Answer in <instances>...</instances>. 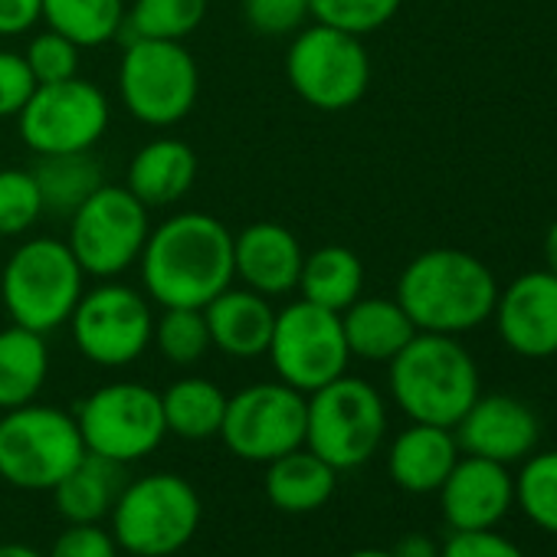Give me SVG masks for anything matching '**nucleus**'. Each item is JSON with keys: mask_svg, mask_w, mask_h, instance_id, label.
<instances>
[{"mask_svg": "<svg viewBox=\"0 0 557 557\" xmlns=\"http://www.w3.org/2000/svg\"><path fill=\"white\" fill-rule=\"evenodd\" d=\"M0 557H47V554H40L37 547L21 544V541H4L0 544Z\"/></svg>", "mask_w": 557, "mask_h": 557, "instance_id": "obj_44", "label": "nucleus"}, {"mask_svg": "<svg viewBox=\"0 0 557 557\" xmlns=\"http://www.w3.org/2000/svg\"><path fill=\"white\" fill-rule=\"evenodd\" d=\"M544 262L557 275V220L547 226V236H544Z\"/></svg>", "mask_w": 557, "mask_h": 557, "instance_id": "obj_43", "label": "nucleus"}, {"mask_svg": "<svg viewBox=\"0 0 557 557\" xmlns=\"http://www.w3.org/2000/svg\"><path fill=\"white\" fill-rule=\"evenodd\" d=\"M207 17V0H135L125 14L128 40H187Z\"/></svg>", "mask_w": 557, "mask_h": 557, "instance_id": "obj_31", "label": "nucleus"}, {"mask_svg": "<svg viewBox=\"0 0 557 557\" xmlns=\"http://www.w3.org/2000/svg\"><path fill=\"white\" fill-rule=\"evenodd\" d=\"M203 319L210 329V345L230 358H259L269 351L275 312L265 296L252 289H223L216 299L203 306Z\"/></svg>", "mask_w": 557, "mask_h": 557, "instance_id": "obj_20", "label": "nucleus"}, {"mask_svg": "<svg viewBox=\"0 0 557 557\" xmlns=\"http://www.w3.org/2000/svg\"><path fill=\"white\" fill-rule=\"evenodd\" d=\"M299 289L306 302H315L329 312H345L351 302L361 299L364 289V265L355 249L348 246H319L302 259Z\"/></svg>", "mask_w": 557, "mask_h": 557, "instance_id": "obj_27", "label": "nucleus"}, {"mask_svg": "<svg viewBox=\"0 0 557 557\" xmlns=\"http://www.w3.org/2000/svg\"><path fill=\"white\" fill-rule=\"evenodd\" d=\"M145 293L164 309H203L233 286V233L210 213H174L138 256Z\"/></svg>", "mask_w": 557, "mask_h": 557, "instance_id": "obj_1", "label": "nucleus"}, {"mask_svg": "<svg viewBox=\"0 0 557 557\" xmlns=\"http://www.w3.org/2000/svg\"><path fill=\"white\" fill-rule=\"evenodd\" d=\"M148 233V207L125 184H102L70 216L66 246L83 272L112 278L138 262Z\"/></svg>", "mask_w": 557, "mask_h": 557, "instance_id": "obj_12", "label": "nucleus"}, {"mask_svg": "<svg viewBox=\"0 0 557 557\" xmlns=\"http://www.w3.org/2000/svg\"><path fill=\"white\" fill-rule=\"evenodd\" d=\"M79 355L99 368H125L138 361L154 335V315L141 293L109 283L83 293L70 315Z\"/></svg>", "mask_w": 557, "mask_h": 557, "instance_id": "obj_15", "label": "nucleus"}, {"mask_svg": "<svg viewBox=\"0 0 557 557\" xmlns=\"http://www.w3.org/2000/svg\"><path fill=\"white\" fill-rule=\"evenodd\" d=\"M265 355L278 381L296 387L306 397L332 384L335 377L348 374V361H351L342 315L306 299L275 312L272 342Z\"/></svg>", "mask_w": 557, "mask_h": 557, "instance_id": "obj_11", "label": "nucleus"}, {"mask_svg": "<svg viewBox=\"0 0 557 557\" xmlns=\"http://www.w3.org/2000/svg\"><path fill=\"white\" fill-rule=\"evenodd\" d=\"M302 246L293 230L283 223H252L233 236V275L239 283L265 299L289 296L299 289Z\"/></svg>", "mask_w": 557, "mask_h": 557, "instance_id": "obj_19", "label": "nucleus"}, {"mask_svg": "<svg viewBox=\"0 0 557 557\" xmlns=\"http://www.w3.org/2000/svg\"><path fill=\"white\" fill-rule=\"evenodd\" d=\"M348 557H394V554L384 547H361V550H351Z\"/></svg>", "mask_w": 557, "mask_h": 557, "instance_id": "obj_45", "label": "nucleus"}, {"mask_svg": "<svg viewBox=\"0 0 557 557\" xmlns=\"http://www.w3.org/2000/svg\"><path fill=\"white\" fill-rule=\"evenodd\" d=\"M125 0H44L40 4V21L83 50L115 40L125 27Z\"/></svg>", "mask_w": 557, "mask_h": 557, "instance_id": "obj_30", "label": "nucleus"}, {"mask_svg": "<svg viewBox=\"0 0 557 557\" xmlns=\"http://www.w3.org/2000/svg\"><path fill=\"white\" fill-rule=\"evenodd\" d=\"M161 410L168 433L187 443H203L210 436H220L226 394L207 377H181L161 394Z\"/></svg>", "mask_w": 557, "mask_h": 557, "instance_id": "obj_28", "label": "nucleus"}, {"mask_svg": "<svg viewBox=\"0 0 557 557\" xmlns=\"http://www.w3.org/2000/svg\"><path fill=\"white\" fill-rule=\"evenodd\" d=\"M459 459V443L449 426L410 423L387 453L391 479L410 495H433L446 482L449 469Z\"/></svg>", "mask_w": 557, "mask_h": 557, "instance_id": "obj_21", "label": "nucleus"}, {"mask_svg": "<svg viewBox=\"0 0 557 557\" xmlns=\"http://www.w3.org/2000/svg\"><path fill=\"white\" fill-rule=\"evenodd\" d=\"M86 456L73 413L24 404L0 417V479L24 492H53V485Z\"/></svg>", "mask_w": 557, "mask_h": 557, "instance_id": "obj_7", "label": "nucleus"}, {"mask_svg": "<svg viewBox=\"0 0 557 557\" xmlns=\"http://www.w3.org/2000/svg\"><path fill=\"white\" fill-rule=\"evenodd\" d=\"M44 0H0V37H21L40 21Z\"/></svg>", "mask_w": 557, "mask_h": 557, "instance_id": "obj_41", "label": "nucleus"}, {"mask_svg": "<svg viewBox=\"0 0 557 557\" xmlns=\"http://www.w3.org/2000/svg\"><path fill=\"white\" fill-rule=\"evenodd\" d=\"M44 213V197L30 171L4 168L0 171V236L27 233Z\"/></svg>", "mask_w": 557, "mask_h": 557, "instance_id": "obj_35", "label": "nucleus"}, {"mask_svg": "<svg viewBox=\"0 0 557 557\" xmlns=\"http://www.w3.org/2000/svg\"><path fill=\"white\" fill-rule=\"evenodd\" d=\"M37 168L30 171L40 197H44V210L73 216L76 207L83 200H89L106 181H102V168L92 158V151H66V154H37Z\"/></svg>", "mask_w": 557, "mask_h": 557, "instance_id": "obj_29", "label": "nucleus"}, {"mask_svg": "<svg viewBox=\"0 0 557 557\" xmlns=\"http://www.w3.org/2000/svg\"><path fill=\"white\" fill-rule=\"evenodd\" d=\"M83 265L60 239L37 236L21 243L0 275V299L14 325L30 332H53L70 322L83 299Z\"/></svg>", "mask_w": 557, "mask_h": 557, "instance_id": "obj_5", "label": "nucleus"}, {"mask_svg": "<svg viewBox=\"0 0 557 557\" xmlns=\"http://www.w3.org/2000/svg\"><path fill=\"white\" fill-rule=\"evenodd\" d=\"M21 138L37 154L92 151L109 128V99L89 79L37 86L17 115Z\"/></svg>", "mask_w": 557, "mask_h": 557, "instance_id": "obj_14", "label": "nucleus"}, {"mask_svg": "<svg viewBox=\"0 0 557 557\" xmlns=\"http://www.w3.org/2000/svg\"><path fill=\"white\" fill-rule=\"evenodd\" d=\"M391 554L394 557H440V544L423 531H410L391 547Z\"/></svg>", "mask_w": 557, "mask_h": 557, "instance_id": "obj_42", "label": "nucleus"}, {"mask_svg": "<svg viewBox=\"0 0 557 557\" xmlns=\"http://www.w3.org/2000/svg\"><path fill=\"white\" fill-rule=\"evenodd\" d=\"M391 394L413 423L453 430L479 397V368L456 335L417 332L391 361Z\"/></svg>", "mask_w": 557, "mask_h": 557, "instance_id": "obj_3", "label": "nucleus"}, {"mask_svg": "<svg viewBox=\"0 0 557 557\" xmlns=\"http://www.w3.org/2000/svg\"><path fill=\"white\" fill-rule=\"evenodd\" d=\"M151 342L171 364L177 368L197 364L210 348V329L203 309H164L161 322H154Z\"/></svg>", "mask_w": 557, "mask_h": 557, "instance_id": "obj_33", "label": "nucleus"}, {"mask_svg": "<svg viewBox=\"0 0 557 557\" xmlns=\"http://www.w3.org/2000/svg\"><path fill=\"white\" fill-rule=\"evenodd\" d=\"M203 518L197 488L177 472H148L122 485L109 531L132 557H174L190 544Z\"/></svg>", "mask_w": 557, "mask_h": 557, "instance_id": "obj_4", "label": "nucleus"}, {"mask_svg": "<svg viewBox=\"0 0 557 557\" xmlns=\"http://www.w3.org/2000/svg\"><path fill=\"white\" fill-rule=\"evenodd\" d=\"M37 79L21 53L0 50V119H17L34 96Z\"/></svg>", "mask_w": 557, "mask_h": 557, "instance_id": "obj_39", "label": "nucleus"}, {"mask_svg": "<svg viewBox=\"0 0 557 557\" xmlns=\"http://www.w3.org/2000/svg\"><path fill=\"white\" fill-rule=\"evenodd\" d=\"M338 469H332L309 446L265 462V498L286 515H309L332 502Z\"/></svg>", "mask_w": 557, "mask_h": 557, "instance_id": "obj_23", "label": "nucleus"}, {"mask_svg": "<svg viewBox=\"0 0 557 557\" xmlns=\"http://www.w3.org/2000/svg\"><path fill=\"white\" fill-rule=\"evenodd\" d=\"M119 92L132 119L168 128L190 115L200 92V73L184 44L128 40L119 66Z\"/></svg>", "mask_w": 557, "mask_h": 557, "instance_id": "obj_8", "label": "nucleus"}, {"mask_svg": "<svg viewBox=\"0 0 557 557\" xmlns=\"http://www.w3.org/2000/svg\"><path fill=\"white\" fill-rule=\"evenodd\" d=\"M223 446L243 462H272L306 446V394L283 381L249 384L226 397Z\"/></svg>", "mask_w": 557, "mask_h": 557, "instance_id": "obj_13", "label": "nucleus"}, {"mask_svg": "<svg viewBox=\"0 0 557 557\" xmlns=\"http://www.w3.org/2000/svg\"><path fill=\"white\" fill-rule=\"evenodd\" d=\"M194 177H197L194 148L181 138H154L132 158L125 187L145 207H171L194 187Z\"/></svg>", "mask_w": 557, "mask_h": 557, "instance_id": "obj_22", "label": "nucleus"}, {"mask_svg": "<svg viewBox=\"0 0 557 557\" xmlns=\"http://www.w3.org/2000/svg\"><path fill=\"white\" fill-rule=\"evenodd\" d=\"M50 374V348L40 332L11 325L0 332V410L34 404Z\"/></svg>", "mask_w": 557, "mask_h": 557, "instance_id": "obj_26", "label": "nucleus"}, {"mask_svg": "<svg viewBox=\"0 0 557 557\" xmlns=\"http://www.w3.org/2000/svg\"><path fill=\"white\" fill-rule=\"evenodd\" d=\"M243 17L259 37H289L312 17V0H243Z\"/></svg>", "mask_w": 557, "mask_h": 557, "instance_id": "obj_37", "label": "nucleus"}, {"mask_svg": "<svg viewBox=\"0 0 557 557\" xmlns=\"http://www.w3.org/2000/svg\"><path fill=\"white\" fill-rule=\"evenodd\" d=\"M47 557H119V544L102 524H66Z\"/></svg>", "mask_w": 557, "mask_h": 557, "instance_id": "obj_38", "label": "nucleus"}, {"mask_svg": "<svg viewBox=\"0 0 557 557\" xmlns=\"http://www.w3.org/2000/svg\"><path fill=\"white\" fill-rule=\"evenodd\" d=\"M498 338L508 351L541 361L557 355V275L534 269L518 275L495 299Z\"/></svg>", "mask_w": 557, "mask_h": 557, "instance_id": "obj_16", "label": "nucleus"}, {"mask_svg": "<svg viewBox=\"0 0 557 557\" xmlns=\"http://www.w3.org/2000/svg\"><path fill=\"white\" fill-rule=\"evenodd\" d=\"M79 50L70 37L57 34V30H47V34H37L24 53L37 86H50V83H63V79H73L79 76Z\"/></svg>", "mask_w": 557, "mask_h": 557, "instance_id": "obj_36", "label": "nucleus"}, {"mask_svg": "<svg viewBox=\"0 0 557 557\" xmlns=\"http://www.w3.org/2000/svg\"><path fill=\"white\" fill-rule=\"evenodd\" d=\"M342 329L351 358L361 361H394L410 338L417 335V325L404 312L397 299H358L342 312Z\"/></svg>", "mask_w": 557, "mask_h": 557, "instance_id": "obj_24", "label": "nucleus"}, {"mask_svg": "<svg viewBox=\"0 0 557 557\" xmlns=\"http://www.w3.org/2000/svg\"><path fill=\"white\" fill-rule=\"evenodd\" d=\"M404 0H312V17L315 24L368 37L381 27H387Z\"/></svg>", "mask_w": 557, "mask_h": 557, "instance_id": "obj_34", "label": "nucleus"}, {"mask_svg": "<svg viewBox=\"0 0 557 557\" xmlns=\"http://www.w3.org/2000/svg\"><path fill=\"white\" fill-rule=\"evenodd\" d=\"M125 466L86 453L57 485L53 502L66 524H102L112 515V505L125 485Z\"/></svg>", "mask_w": 557, "mask_h": 557, "instance_id": "obj_25", "label": "nucleus"}, {"mask_svg": "<svg viewBox=\"0 0 557 557\" xmlns=\"http://www.w3.org/2000/svg\"><path fill=\"white\" fill-rule=\"evenodd\" d=\"M387 436V407L377 387L342 374L306 397V446L332 469L364 466Z\"/></svg>", "mask_w": 557, "mask_h": 557, "instance_id": "obj_6", "label": "nucleus"}, {"mask_svg": "<svg viewBox=\"0 0 557 557\" xmlns=\"http://www.w3.org/2000/svg\"><path fill=\"white\" fill-rule=\"evenodd\" d=\"M515 502L534 528L557 534V449L531 453L521 459Z\"/></svg>", "mask_w": 557, "mask_h": 557, "instance_id": "obj_32", "label": "nucleus"}, {"mask_svg": "<svg viewBox=\"0 0 557 557\" xmlns=\"http://www.w3.org/2000/svg\"><path fill=\"white\" fill-rule=\"evenodd\" d=\"M286 76L296 96L312 109L345 112L358 106L371 86V57L361 37L315 24L293 40Z\"/></svg>", "mask_w": 557, "mask_h": 557, "instance_id": "obj_10", "label": "nucleus"}, {"mask_svg": "<svg viewBox=\"0 0 557 557\" xmlns=\"http://www.w3.org/2000/svg\"><path fill=\"white\" fill-rule=\"evenodd\" d=\"M440 557H528L515 541L488 531H453L449 541L440 547Z\"/></svg>", "mask_w": 557, "mask_h": 557, "instance_id": "obj_40", "label": "nucleus"}, {"mask_svg": "<svg viewBox=\"0 0 557 557\" xmlns=\"http://www.w3.org/2000/svg\"><path fill=\"white\" fill-rule=\"evenodd\" d=\"M265 557H278V554H265Z\"/></svg>", "mask_w": 557, "mask_h": 557, "instance_id": "obj_46", "label": "nucleus"}, {"mask_svg": "<svg viewBox=\"0 0 557 557\" xmlns=\"http://www.w3.org/2000/svg\"><path fill=\"white\" fill-rule=\"evenodd\" d=\"M453 436L459 443V453L511 466L537 449L541 423L537 413L518 397L479 394L472 407L462 413V420L453 426Z\"/></svg>", "mask_w": 557, "mask_h": 557, "instance_id": "obj_17", "label": "nucleus"}, {"mask_svg": "<svg viewBox=\"0 0 557 557\" xmlns=\"http://www.w3.org/2000/svg\"><path fill=\"white\" fill-rule=\"evenodd\" d=\"M498 283L492 269L462 249H426L397 278V302L417 332L462 335L492 319Z\"/></svg>", "mask_w": 557, "mask_h": 557, "instance_id": "obj_2", "label": "nucleus"}, {"mask_svg": "<svg viewBox=\"0 0 557 557\" xmlns=\"http://www.w3.org/2000/svg\"><path fill=\"white\" fill-rule=\"evenodd\" d=\"M436 495L453 531H488L511 511L515 479L502 462L459 456Z\"/></svg>", "mask_w": 557, "mask_h": 557, "instance_id": "obj_18", "label": "nucleus"}, {"mask_svg": "<svg viewBox=\"0 0 557 557\" xmlns=\"http://www.w3.org/2000/svg\"><path fill=\"white\" fill-rule=\"evenodd\" d=\"M73 417L79 423L86 453L119 466L151 456L168 436L161 394L135 381H115L92 391Z\"/></svg>", "mask_w": 557, "mask_h": 557, "instance_id": "obj_9", "label": "nucleus"}]
</instances>
